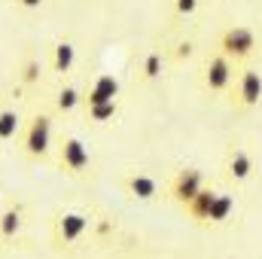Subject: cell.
<instances>
[{
  "instance_id": "obj_1",
  "label": "cell",
  "mask_w": 262,
  "mask_h": 259,
  "mask_svg": "<svg viewBox=\"0 0 262 259\" xmlns=\"http://www.w3.org/2000/svg\"><path fill=\"white\" fill-rule=\"evenodd\" d=\"M216 52H223L232 64L244 61L256 52V34L247 25H229V28H223L220 40H216Z\"/></svg>"
},
{
  "instance_id": "obj_2",
  "label": "cell",
  "mask_w": 262,
  "mask_h": 259,
  "mask_svg": "<svg viewBox=\"0 0 262 259\" xmlns=\"http://www.w3.org/2000/svg\"><path fill=\"white\" fill-rule=\"evenodd\" d=\"M232 104L238 107V110H250V107H256L262 101V73L256 67H244V70H238V76H235V82H232Z\"/></svg>"
},
{
  "instance_id": "obj_3",
  "label": "cell",
  "mask_w": 262,
  "mask_h": 259,
  "mask_svg": "<svg viewBox=\"0 0 262 259\" xmlns=\"http://www.w3.org/2000/svg\"><path fill=\"white\" fill-rule=\"evenodd\" d=\"M232 82H235V64L223 52H210L204 61V89L220 95V92H229Z\"/></svg>"
},
{
  "instance_id": "obj_4",
  "label": "cell",
  "mask_w": 262,
  "mask_h": 259,
  "mask_svg": "<svg viewBox=\"0 0 262 259\" xmlns=\"http://www.w3.org/2000/svg\"><path fill=\"white\" fill-rule=\"evenodd\" d=\"M49 146H52V116L37 113L25 128V153L31 159H43Z\"/></svg>"
},
{
  "instance_id": "obj_5",
  "label": "cell",
  "mask_w": 262,
  "mask_h": 259,
  "mask_svg": "<svg viewBox=\"0 0 262 259\" xmlns=\"http://www.w3.org/2000/svg\"><path fill=\"white\" fill-rule=\"evenodd\" d=\"M92 165V153L79 137H64L61 149H58V168L67 174H82Z\"/></svg>"
},
{
  "instance_id": "obj_6",
  "label": "cell",
  "mask_w": 262,
  "mask_h": 259,
  "mask_svg": "<svg viewBox=\"0 0 262 259\" xmlns=\"http://www.w3.org/2000/svg\"><path fill=\"white\" fill-rule=\"evenodd\" d=\"M201 189H204V174H201L198 168H183V171H177L174 180H171V198H174L177 204H189Z\"/></svg>"
},
{
  "instance_id": "obj_7",
  "label": "cell",
  "mask_w": 262,
  "mask_h": 259,
  "mask_svg": "<svg viewBox=\"0 0 262 259\" xmlns=\"http://www.w3.org/2000/svg\"><path fill=\"white\" fill-rule=\"evenodd\" d=\"M116 95H119V79H116L113 73H98V76L92 79V85L85 89L82 104H85V107H92V104H107V101H116Z\"/></svg>"
},
{
  "instance_id": "obj_8",
  "label": "cell",
  "mask_w": 262,
  "mask_h": 259,
  "mask_svg": "<svg viewBox=\"0 0 262 259\" xmlns=\"http://www.w3.org/2000/svg\"><path fill=\"white\" fill-rule=\"evenodd\" d=\"M85 229H89V217L85 213H61L58 217V226H55V232H58V238L64 244L79 241L85 235Z\"/></svg>"
},
{
  "instance_id": "obj_9",
  "label": "cell",
  "mask_w": 262,
  "mask_h": 259,
  "mask_svg": "<svg viewBox=\"0 0 262 259\" xmlns=\"http://www.w3.org/2000/svg\"><path fill=\"white\" fill-rule=\"evenodd\" d=\"M253 174V159H250V153L247 149H241V146H235L232 153H229V159H226V177L229 180H247Z\"/></svg>"
},
{
  "instance_id": "obj_10",
  "label": "cell",
  "mask_w": 262,
  "mask_h": 259,
  "mask_svg": "<svg viewBox=\"0 0 262 259\" xmlns=\"http://www.w3.org/2000/svg\"><path fill=\"white\" fill-rule=\"evenodd\" d=\"M125 189H128L131 198L152 201V198L159 195V183H156V177H149V174H131L128 180H125Z\"/></svg>"
},
{
  "instance_id": "obj_11",
  "label": "cell",
  "mask_w": 262,
  "mask_h": 259,
  "mask_svg": "<svg viewBox=\"0 0 262 259\" xmlns=\"http://www.w3.org/2000/svg\"><path fill=\"white\" fill-rule=\"evenodd\" d=\"M213 198H216V192L213 189H201V192L189 201V204H183V210L195 220V223H207V217H210V204H213Z\"/></svg>"
},
{
  "instance_id": "obj_12",
  "label": "cell",
  "mask_w": 262,
  "mask_h": 259,
  "mask_svg": "<svg viewBox=\"0 0 262 259\" xmlns=\"http://www.w3.org/2000/svg\"><path fill=\"white\" fill-rule=\"evenodd\" d=\"M232 213H235V195L216 192L213 204H210V217H207V223H226Z\"/></svg>"
},
{
  "instance_id": "obj_13",
  "label": "cell",
  "mask_w": 262,
  "mask_h": 259,
  "mask_svg": "<svg viewBox=\"0 0 262 259\" xmlns=\"http://www.w3.org/2000/svg\"><path fill=\"white\" fill-rule=\"evenodd\" d=\"M76 61V49H73V43H58L55 49H52V70L55 73H67L70 67Z\"/></svg>"
},
{
  "instance_id": "obj_14",
  "label": "cell",
  "mask_w": 262,
  "mask_h": 259,
  "mask_svg": "<svg viewBox=\"0 0 262 259\" xmlns=\"http://www.w3.org/2000/svg\"><path fill=\"white\" fill-rule=\"evenodd\" d=\"M21 229V210L18 207H6L0 213V238H15Z\"/></svg>"
},
{
  "instance_id": "obj_15",
  "label": "cell",
  "mask_w": 262,
  "mask_h": 259,
  "mask_svg": "<svg viewBox=\"0 0 262 259\" xmlns=\"http://www.w3.org/2000/svg\"><path fill=\"white\" fill-rule=\"evenodd\" d=\"M162 70H165V55H162L159 49H152V52H146V55H143V67H140V73H143V79H146V82L159 79V76H162Z\"/></svg>"
},
{
  "instance_id": "obj_16",
  "label": "cell",
  "mask_w": 262,
  "mask_h": 259,
  "mask_svg": "<svg viewBox=\"0 0 262 259\" xmlns=\"http://www.w3.org/2000/svg\"><path fill=\"white\" fill-rule=\"evenodd\" d=\"M21 128L18 110H0V140H12Z\"/></svg>"
},
{
  "instance_id": "obj_17",
  "label": "cell",
  "mask_w": 262,
  "mask_h": 259,
  "mask_svg": "<svg viewBox=\"0 0 262 259\" xmlns=\"http://www.w3.org/2000/svg\"><path fill=\"white\" fill-rule=\"evenodd\" d=\"M76 104H82V95H79V89H76V85H64V89L58 92V98H55V107H58L61 113H70Z\"/></svg>"
},
{
  "instance_id": "obj_18",
  "label": "cell",
  "mask_w": 262,
  "mask_h": 259,
  "mask_svg": "<svg viewBox=\"0 0 262 259\" xmlns=\"http://www.w3.org/2000/svg\"><path fill=\"white\" fill-rule=\"evenodd\" d=\"M116 110H119V104H116V101L85 107V113H89V119H92V122H107V119H113V116H116Z\"/></svg>"
},
{
  "instance_id": "obj_19",
  "label": "cell",
  "mask_w": 262,
  "mask_h": 259,
  "mask_svg": "<svg viewBox=\"0 0 262 259\" xmlns=\"http://www.w3.org/2000/svg\"><path fill=\"white\" fill-rule=\"evenodd\" d=\"M40 73H43V70H40V61H37V58H31L28 64L21 67V82H25V85H34V82L40 79Z\"/></svg>"
},
{
  "instance_id": "obj_20",
  "label": "cell",
  "mask_w": 262,
  "mask_h": 259,
  "mask_svg": "<svg viewBox=\"0 0 262 259\" xmlns=\"http://www.w3.org/2000/svg\"><path fill=\"white\" fill-rule=\"evenodd\" d=\"M198 0H177V12L180 15H189V12H195Z\"/></svg>"
},
{
  "instance_id": "obj_21",
  "label": "cell",
  "mask_w": 262,
  "mask_h": 259,
  "mask_svg": "<svg viewBox=\"0 0 262 259\" xmlns=\"http://www.w3.org/2000/svg\"><path fill=\"white\" fill-rule=\"evenodd\" d=\"M183 55H192V43H180V49H177V58H183Z\"/></svg>"
},
{
  "instance_id": "obj_22",
  "label": "cell",
  "mask_w": 262,
  "mask_h": 259,
  "mask_svg": "<svg viewBox=\"0 0 262 259\" xmlns=\"http://www.w3.org/2000/svg\"><path fill=\"white\" fill-rule=\"evenodd\" d=\"M18 3H21V6H25V9H37V6H40V3H43V0H18Z\"/></svg>"
}]
</instances>
